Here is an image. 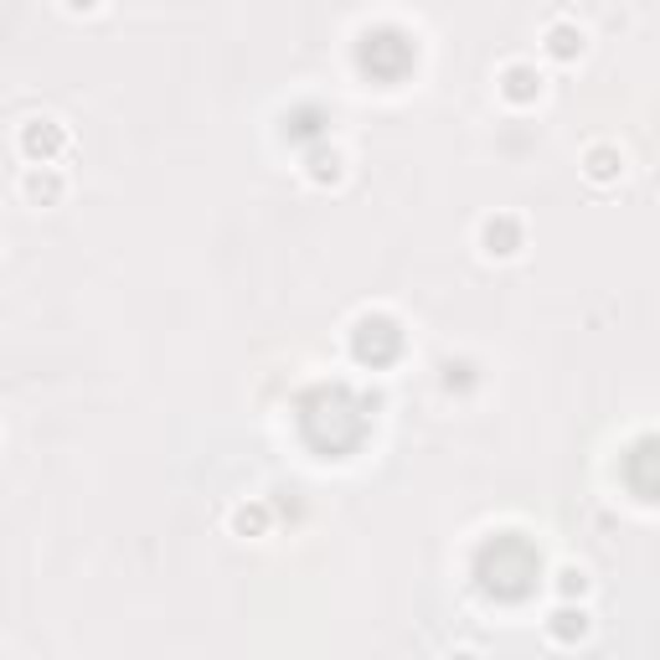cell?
I'll return each mask as SVG.
<instances>
[{
	"label": "cell",
	"mask_w": 660,
	"mask_h": 660,
	"mask_svg": "<svg viewBox=\"0 0 660 660\" xmlns=\"http://www.w3.org/2000/svg\"><path fill=\"white\" fill-rule=\"evenodd\" d=\"M351 356L362 366H372V372H377V366H393L397 356H403V326L382 310L356 315V326H351Z\"/></svg>",
	"instance_id": "cell-3"
},
{
	"label": "cell",
	"mask_w": 660,
	"mask_h": 660,
	"mask_svg": "<svg viewBox=\"0 0 660 660\" xmlns=\"http://www.w3.org/2000/svg\"><path fill=\"white\" fill-rule=\"evenodd\" d=\"M63 150H67V129L57 119H26L21 125V156L32 166H52Z\"/></svg>",
	"instance_id": "cell-4"
},
{
	"label": "cell",
	"mask_w": 660,
	"mask_h": 660,
	"mask_svg": "<svg viewBox=\"0 0 660 660\" xmlns=\"http://www.w3.org/2000/svg\"><path fill=\"white\" fill-rule=\"evenodd\" d=\"M542 578V557L526 536L517 532H496L486 547L475 552V583L486 588L490 598H501V604H517L526 598Z\"/></svg>",
	"instance_id": "cell-1"
},
{
	"label": "cell",
	"mask_w": 660,
	"mask_h": 660,
	"mask_svg": "<svg viewBox=\"0 0 660 660\" xmlns=\"http://www.w3.org/2000/svg\"><path fill=\"white\" fill-rule=\"evenodd\" d=\"M67 11H73V17H88V11H98V0H63Z\"/></svg>",
	"instance_id": "cell-16"
},
{
	"label": "cell",
	"mask_w": 660,
	"mask_h": 660,
	"mask_svg": "<svg viewBox=\"0 0 660 660\" xmlns=\"http://www.w3.org/2000/svg\"><path fill=\"white\" fill-rule=\"evenodd\" d=\"M557 594H563V598H583V594H588V573H583V567H563V573H557Z\"/></svg>",
	"instance_id": "cell-15"
},
{
	"label": "cell",
	"mask_w": 660,
	"mask_h": 660,
	"mask_svg": "<svg viewBox=\"0 0 660 660\" xmlns=\"http://www.w3.org/2000/svg\"><path fill=\"white\" fill-rule=\"evenodd\" d=\"M330 135V109L326 104H315V98H305V104H295V109L284 114V140L289 145H315Z\"/></svg>",
	"instance_id": "cell-5"
},
{
	"label": "cell",
	"mask_w": 660,
	"mask_h": 660,
	"mask_svg": "<svg viewBox=\"0 0 660 660\" xmlns=\"http://www.w3.org/2000/svg\"><path fill=\"white\" fill-rule=\"evenodd\" d=\"M501 98L505 104H536L542 98V73H536L532 63H505L501 67Z\"/></svg>",
	"instance_id": "cell-7"
},
{
	"label": "cell",
	"mask_w": 660,
	"mask_h": 660,
	"mask_svg": "<svg viewBox=\"0 0 660 660\" xmlns=\"http://www.w3.org/2000/svg\"><path fill=\"white\" fill-rule=\"evenodd\" d=\"M227 521H233V536H264L274 511H268L264 501H243V505H233V517Z\"/></svg>",
	"instance_id": "cell-13"
},
{
	"label": "cell",
	"mask_w": 660,
	"mask_h": 660,
	"mask_svg": "<svg viewBox=\"0 0 660 660\" xmlns=\"http://www.w3.org/2000/svg\"><path fill=\"white\" fill-rule=\"evenodd\" d=\"M305 175H310L315 187H336V181L347 175V166H341V150H336L330 140L305 145Z\"/></svg>",
	"instance_id": "cell-9"
},
{
	"label": "cell",
	"mask_w": 660,
	"mask_h": 660,
	"mask_svg": "<svg viewBox=\"0 0 660 660\" xmlns=\"http://www.w3.org/2000/svg\"><path fill=\"white\" fill-rule=\"evenodd\" d=\"M650 449H656V444L640 439L635 444V455H629V490H635V501H656V480L645 470V465H650Z\"/></svg>",
	"instance_id": "cell-14"
},
{
	"label": "cell",
	"mask_w": 660,
	"mask_h": 660,
	"mask_svg": "<svg viewBox=\"0 0 660 660\" xmlns=\"http://www.w3.org/2000/svg\"><path fill=\"white\" fill-rule=\"evenodd\" d=\"M583 635H588V609L573 604V598H563V604L547 614V640L552 645H578Z\"/></svg>",
	"instance_id": "cell-8"
},
{
	"label": "cell",
	"mask_w": 660,
	"mask_h": 660,
	"mask_svg": "<svg viewBox=\"0 0 660 660\" xmlns=\"http://www.w3.org/2000/svg\"><path fill=\"white\" fill-rule=\"evenodd\" d=\"M583 171H588V181H598V187H614V181L625 175V156H619V145H588Z\"/></svg>",
	"instance_id": "cell-11"
},
{
	"label": "cell",
	"mask_w": 660,
	"mask_h": 660,
	"mask_svg": "<svg viewBox=\"0 0 660 660\" xmlns=\"http://www.w3.org/2000/svg\"><path fill=\"white\" fill-rule=\"evenodd\" d=\"M413 63H418V47H413V36L403 26H372L356 42V67L377 83H403L413 73Z\"/></svg>",
	"instance_id": "cell-2"
},
{
	"label": "cell",
	"mask_w": 660,
	"mask_h": 660,
	"mask_svg": "<svg viewBox=\"0 0 660 660\" xmlns=\"http://www.w3.org/2000/svg\"><path fill=\"white\" fill-rule=\"evenodd\" d=\"M21 191H26V202L32 206H57L63 202V191H67V181L52 166H32V171L21 175Z\"/></svg>",
	"instance_id": "cell-10"
},
{
	"label": "cell",
	"mask_w": 660,
	"mask_h": 660,
	"mask_svg": "<svg viewBox=\"0 0 660 660\" xmlns=\"http://www.w3.org/2000/svg\"><path fill=\"white\" fill-rule=\"evenodd\" d=\"M547 57H557V63H578L583 57V32L573 21H552L547 26Z\"/></svg>",
	"instance_id": "cell-12"
},
{
	"label": "cell",
	"mask_w": 660,
	"mask_h": 660,
	"mask_svg": "<svg viewBox=\"0 0 660 660\" xmlns=\"http://www.w3.org/2000/svg\"><path fill=\"white\" fill-rule=\"evenodd\" d=\"M521 217H511V212H496V217L480 222V253L486 258H511V253L521 248Z\"/></svg>",
	"instance_id": "cell-6"
}]
</instances>
